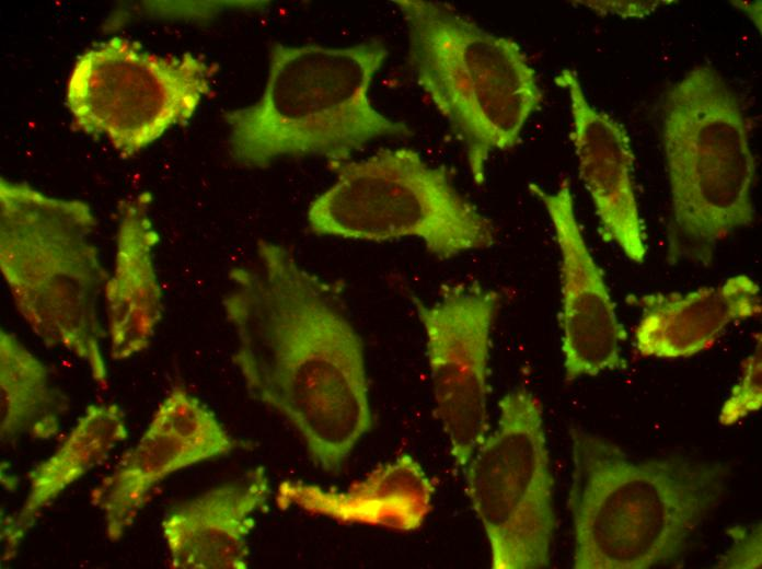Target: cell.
Returning a JSON list of instances; mask_svg holds the SVG:
<instances>
[{
    "label": "cell",
    "instance_id": "6da1fadb",
    "mask_svg": "<svg viewBox=\"0 0 762 569\" xmlns=\"http://www.w3.org/2000/svg\"><path fill=\"white\" fill-rule=\"evenodd\" d=\"M229 279L222 306L247 392L289 420L316 466L338 471L372 416L363 345L337 290L267 240Z\"/></svg>",
    "mask_w": 762,
    "mask_h": 569
},
{
    "label": "cell",
    "instance_id": "7a4b0ae2",
    "mask_svg": "<svg viewBox=\"0 0 762 569\" xmlns=\"http://www.w3.org/2000/svg\"><path fill=\"white\" fill-rule=\"evenodd\" d=\"M573 568L649 569L677 560L719 504L728 467L686 456L635 461L614 442L569 429Z\"/></svg>",
    "mask_w": 762,
    "mask_h": 569
},
{
    "label": "cell",
    "instance_id": "3957f363",
    "mask_svg": "<svg viewBox=\"0 0 762 569\" xmlns=\"http://www.w3.org/2000/svg\"><path fill=\"white\" fill-rule=\"evenodd\" d=\"M386 57L376 39L346 47L275 43L261 97L224 114L231 156L252 169L319 156L333 171L372 140L409 137L406 123L380 113L370 98Z\"/></svg>",
    "mask_w": 762,
    "mask_h": 569
},
{
    "label": "cell",
    "instance_id": "277c9868",
    "mask_svg": "<svg viewBox=\"0 0 762 569\" xmlns=\"http://www.w3.org/2000/svg\"><path fill=\"white\" fill-rule=\"evenodd\" d=\"M95 227L82 200L0 179V270L16 310L46 347L68 350L105 390L97 303L109 276L92 239Z\"/></svg>",
    "mask_w": 762,
    "mask_h": 569
},
{
    "label": "cell",
    "instance_id": "5b68a950",
    "mask_svg": "<svg viewBox=\"0 0 762 569\" xmlns=\"http://www.w3.org/2000/svg\"><path fill=\"white\" fill-rule=\"evenodd\" d=\"M661 142L671 199L668 257L707 266L723 240L753 223L758 165L741 102L715 68L695 66L668 86Z\"/></svg>",
    "mask_w": 762,
    "mask_h": 569
},
{
    "label": "cell",
    "instance_id": "8992f818",
    "mask_svg": "<svg viewBox=\"0 0 762 569\" xmlns=\"http://www.w3.org/2000/svg\"><path fill=\"white\" fill-rule=\"evenodd\" d=\"M407 27L408 62L418 85L462 142L480 186L492 153L515 148L543 93L520 45L450 3L395 0Z\"/></svg>",
    "mask_w": 762,
    "mask_h": 569
},
{
    "label": "cell",
    "instance_id": "52a82bcc",
    "mask_svg": "<svg viewBox=\"0 0 762 569\" xmlns=\"http://www.w3.org/2000/svg\"><path fill=\"white\" fill-rule=\"evenodd\" d=\"M334 183L309 205L312 233L385 242L419 239L444 260L485 249L495 227L453 185L447 170L409 148L380 149L333 170Z\"/></svg>",
    "mask_w": 762,
    "mask_h": 569
},
{
    "label": "cell",
    "instance_id": "ba28073f",
    "mask_svg": "<svg viewBox=\"0 0 762 569\" xmlns=\"http://www.w3.org/2000/svg\"><path fill=\"white\" fill-rule=\"evenodd\" d=\"M498 410L496 429L463 467L466 495L492 568H545L556 514L543 407L532 392L517 387L499 399Z\"/></svg>",
    "mask_w": 762,
    "mask_h": 569
},
{
    "label": "cell",
    "instance_id": "9c48e42d",
    "mask_svg": "<svg viewBox=\"0 0 762 569\" xmlns=\"http://www.w3.org/2000/svg\"><path fill=\"white\" fill-rule=\"evenodd\" d=\"M217 66L192 53L159 55L113 37L76 60L66 104L77 129L131 158L188 121L210 92Z\"/></svg>",
    "mask_w": 762,
    "mask_h": 569
},
{
    "label": "cell",
    "instance_id": "30bf717a",
    "mask_svg": "<svg viewBox=\"0 0 762 569\" xmlns=\"http://www.w3.org/2000/svg\"><path fill=\"white\" fill-rule=\"evenodd\" d=\"M426 337L436 414L461 469L488 434V362L501 297L474 283L443 284L430 304L413 297Z\"/></svg>",
    "mask_w": 762,
    "mask_h": 569
},
{
    "label": "cell",
    "instance_id": "8fae6325",
    "mask_svg": "<svg viewBox=\"0 0 762 569\" xmlns=\"http://www.w3.org/2000/svg\"><path fill=\"white\" fill-rule=\"evenodd\" d=\"M529 191L544 206L561 255L559 322L565 380L626 370L622 345L627 333L584 237L569 181L563 179L554 191L530 183Z\"/></svg>",
    "mask_w": 762,
    "mask_h": 569
},
{
    "label": "cell",
    "instance_id": "7c38bea8",
    "mask_svg": "<svg viewBox=\"0 0 762 569\" xmlns=\"http://www.w3.org/2000/svg\"><path fill=\"white\" fill-rule=\"evenodd\" d=\"M554 80L568 95L569 137L599 233L631 262L642 264L647 254L646 233L635 193V154L630 135L622 123L589 102L575 70L565 68Z\"/></svg>",
    "mask_w": 762,
    "mask_h": 569
},
{
    "label": "cell",
    "instance_id": "4fadbf2b",
    "mask_svg": "<svg viewBox=\"0 0 762 569\" xmlns=\"http://www.w3.org/2000/svg\"><path fill=\"white\" fill-rule=\"evenodd\" d=\"M640 310L634 347L644 358L680 359L708 348L734 323L761 314L759 283L747 274L685 293L630 294Z\"/></svg>",
    "mask_w": 762,
    "mask_h": 569
},
{
    "label": "cell",
    "instance_id": "5bb4252c",
    "mask_svg": "<svg viewBox=\"0 0 762 569\" xmlns=\"http://www.w3.org/2000/svg\"><path fill=\"white\" fill-rule=\"evenodd\" d=\"M269 483L262 466L177 506L161 524L172 569H245L254 514Z\"/></svg>",
    "mask_w": 762,
    "mask_h": 569
},
{
    "label": "cell",
    "instance_id": "9a60e30c",
    "mask_svg": "<svg viewBox=\"0 0 762 569\" xmlns=\"http://www.w3.org/2000/svg\"><path fill=\"white\" fill-rule=\"evenodd\" d=\"M151 200L149 191H141L119 206L114 268L104 288L109 356L115 361L147 349L163 315Z\"/></svg>",
    "mask_w": 762,
    "mask_h": 569
},
{
    "label": "cell",
    "instance_id": "2e32d148",
    "mask_svg": "<svg viewBox=\"0 0 762 569\" xmlns=\"http://www.w3.org/2000/svg\"><path fill=\"white\" fill-rule=\"evenodd\" d=\"M429 489L419 465L403 455L346 491L285 480L278 486L276 504L281 510L298 509L340 523L411 531L427 513Z\"/></svg>",
    "mask_w": 762,
    "mask_h": 569
},
{
    "label": "cell",
    "instance_id": "e0dca14e",
    "mask_svg": "<svg viewBox=\"0 0 762 569\" xmlns=\"http://www.w3.org/2000/svg\"><path fill=\"white\" fill-rule=\"evenodd\" d=\"M127 438L125 414L118 404L89 405L58 448L27 474L28 488L21 507L1 525L2 561L15 556L46 508Z\"/></svg>",
    "mask_w": 762,
    "mask_h": 569
},
{
    "label": "cell",
    "instance_id": "ac0fdd59",
    "mask_svg": "<svg viewBox=\"0 0 762 569\" xmlns=\"http://www.w3.org/2000/svg\"><path fill=\"white\" fill-rule=\"evenodd\" d=\"M211 458L209 451L185 438L147 428L90 493L92 506L102 512L107 539L118 542L125 535L161 481Z\"/></svg>",
    "mask_w": 762,
    "mask_h": 569
},
{
    "label": "cell",
    "instance_id": "d6986e66",
    "mask_svg": "<svg viewBox=\"0 0 762 569\" xmlns=\"http://www.w3.org/2000/svg\"><path fill=\"white\" fill-rule=\"evenodd\" d=\"M65 396L47 367L18 337L0 330V438L48 440L59 430Z\"/></svg>",
    "mask_w": 762,
    "mask_h": 569
},
{
    "label": "cell",
    "instance_id": "ffe728a7",
    "mask_svg": "<svg viewBox=\"0 0 762 569\" xmlns=\"http://www.w3.org/2000/svg\"><path fill=\"white\" fill-rule=\"evenodd\" d=\"M147 428L185 438L209 451L215 458L242 445L207 406L180 385L159 404Z\"/></svg>",
    "mask_w": 762,
    "mask_h": 569
},
{
    "label": "cell",
    "instance_id": "44dd1931",
    "mask_svg": "<svg viewBox=\"0 0 762 569\" xmlns=\"http://www.w3.org/2000/svg\"><path fill=\"white\" fill-rule=\"evenodd\" d=\"M761 335L754 350L742 362L739 381L732 386L718 416L719 423L732 426L762 407Z\"/></svg>",
    "mask_w": 762,
    "mask_h": 569
},
{
    "label": "cell",
    "instance_id": "7402d4cb",
    "mask_svg": "<svg viewBox=\"0 0 762 569\" xmlns=\"http://www.w3.org/2000/svg\"><path fill=\"white\" fill-rule=\"evenodd\" d=\"M734 544L717 567L761 568V524L734 529Z\"/></svg>",
    "mask_w": 762,
    "mask_h": 569
},
{
    "label": "cell",
    "instance_id": "603a6c76",
    "mask_svg": "<svg viewBox=\"0 0 762 569\" xmlns=\"http://www.w3.org/2000/svg\"><path fill=\"white\" fill-rule=\"evenodd\" d=\"M671 1H576L600 15L612 14L624 19H643L653 13L658 7Z\"/></svg>",
    "mask_w": 762,
    "mask_h": 569
},
{
    "label": "cell",
    "instance_id": "cb8c5ba5",
    "mask_svg": "<svg viewBox=\"0 0 762 569\" xmlns=\"http://www.w3.org/2000/svg\"><path fill=\"white\" fill-rule=\"evenodd\" d=\"M731 3L743 11L750 18V20L755 23L759 31H761V1H732Z\"/></svg>",
    "mask_w": 762,
    "mask_h": 569
}]
</instances>
